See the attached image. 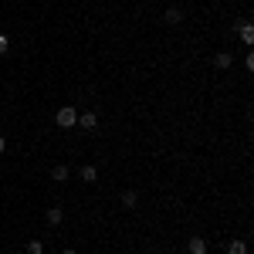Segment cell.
<instances>
[{
    "instance_id": "1",
    "label": "cell",
    "mask_w": 254,
    "mask_h": 254,
    "mask_svg": "<svg viewBox=\"0 0 254 254\" xmlns=\"http://www.w3.org/2000/svg\"><path fill=\"white\" fill-rule=\"evenodd\" d=\"M55 122H58V129H75V122H78V112H75V105H64V109H58Z\"/></svg>"
},
{
    "instance_id": "2",
    "label": "cell",
    "mask_w": 254,
    "mask_h": 254,
    "mask_svg": "<svg viewBox=\"0 0 254 254\" xmlns=\"http://www.w3.org/2000/svg\"><path fill=\"white\" fill-rule=\"evenodd\" d=\"M75 126H81V129H88V132H92V129L98 126V116H95V112H85V116H78Z\"/></svg>"
},
{
    "instance_id": "3",
    "label": "cell",
    "mask_w": 254,
    "mask_h": 254,
    "mask_svg": "<svg viewBox=\"0 0 254 254\" xmlns=\"http://www.w3.org/2000/svg\"><path fill=\"white\" fill-rule=\"evenodd\" d=\"M68 176H71V170H68V166H64V163H58V166H55V170H51V180H55V183H64V180H68Z\"/></svg>"
},
{
    "instance_id": "4",
    "label": "cell",
    "mask_w": 254,
    "mask_h": 254,
    "mask_svg": "<svg viewBox=\"0 0 254 254\" xmlns=\"http://www.w3.org/2000/svg\"><path fill=\"white\" fill-rule=\"evenodd\" d=\"M187 248H190V254H207V241H203V237H190Z\"/></svg>"
},
{
    "instance_id": "5",
    "label": "cell",
    "mask_w": 254,
    "mask_h": 254,
    "mask_svg": "<svg viewBox=\"0 0 254 254\" xmlns=\"http://www.w3.org/2000/svg\"><path fill=\"white\" fill-rule=\"evenodd\" d=\"M214 64H217V68H220V71H227V68L234 64V58H231L227 51H220V55H217V58H214Z\"/></svg>"
},
{
    "instance_id": "6",
    "label": "cell",
    "mask_w": 254,
    "mask_h": 254,
    "mask_svg": "<svg viewBox=\"0 0 254 254\" xmlns=\"http://www.w3.org/2000/svg\"><path fill=\"white\" fill-rule=\"evenodd\" d=\"M227 254H248V244H244L241 237H234V241L227 244Z\"/></svg>"
},
{
    "instance_id": "7",
    "label": "cell",
    "mask_w": 254,
    "mask_h": 254,
    "mask_svg": "<svg viewBox=\"0 0 254 254\" xmlns=\"http://www.w3.org/2000/svg\"><path fill=\"white\" fill-rule=\"evenodd\" d=\"M136 203H139V193H136V190H126V193H122V207H129V210H132Z\"/></svg>"
},
{
    "instance_id": "8",
    "label": "cell",
    "mask_w": 254,
    "mask_h": 254,
    "mask_svg": "<svg viewBox=\"0 0 254 254\" xmlns=\"http://www.w3.org/2000/svg\"><path fill=\"white\" fill-rule=\"evenodd\" d=\"M81 180H85V183H95L98 180V166H81Z\"/></svg>"
},
{
    "instance_id": "9",
    "label": "cell",
    "mask_w": 254,
    "mask_h": 254,
    "mask_svg": "<svg viewBox=\"0 0 254 254\" xmlns=\"http://www.w3.org/2000/svg\"><path fill=\"white\" fill-rule=\"evenodd\" d=\"M44 217H48V224H51V227H58V224H61V217H64V214H61V207H51V210H48Z\"/></svg>"
},
{
    "instance_id": "10",
    "label": "cell",
    "mask_w": 254,
    "mask_h": 254,
    "mask_svg": "<svg viewBox=\"0 0 254 254\" xmlns=\"http://www.w3.org/2000/svg\"><path fill=\"white\" fill-rule=\"evenodd\" d=\"M241 41H244V44H254V27L251 24H241Z\"/></svg>"
},
{
    "instance_id": "11",
    "label": "cell",
    "mask_w": 254,
    "mask_h": 254,
    "mask_svg": "<svg viewBox=\"0 0 254 254\" xmlns=\"http://www.w3.org/2000/svg\"><path fill=\"white\" fill-rule=\"evenodd\" d=\"M180 20H183V10L170 7V10H166V24H180Z\"/></svg>"
},
{
    "instance_id": "12",
    "label": "cell",
    "mask_w": 254,
    "mask_h": 254,
    "mask_svg": "<svg viewBox=\"0 0 254 254\" xmlns=\"http://www.w3.org/2000/svg\"><path fill=\"white\" fill-rule=\"evenodd\" d=\"M27 254H44V244H41V241H31V244H27Z\"/></svg>"
},
{
    "instance_id": "13",
    "label": "cell",
    "mask_w": 254,
    "mask_h": 254,
    "mask_svg": "<svg viewBox=\"0 0 254 254\" xmlns=\"http://www.w3.org/2000/svg\"><path fill=\"white\" fill-rule=\"evenodd\" d=\"M3 51H7V38H0V55H3Z\"/></svg>"
},
{
    "instance_id": "14",
    "label": "cell",
    "mask_w": 254,
    "mask_h": 254,
    "mask_svg": "<svg viewBox=\"0 0 254 254\" xmlns=\"http://www.w3.org/2000/svg\"><path fill=\"white\" fill-rule=\"evenodd\" d=\"M3 149H7V139H3V136H0V153H3Z\"/></svg>"
},
{
    "instance_id": "15",
    "label": "cell",
    "mask_w": 254,
    "mask_h": 254,
    "mask_svg": "<svg viewBox=\"0 0 254 254\" xmlns=\"http://www.w3.org/2000/svg\"><path fill=\"white\" fill-rule=\"evenodd\" d=\"M61 254H78V251H71V248H68V251H61Z\"/></svg>"
}]
</instances>
